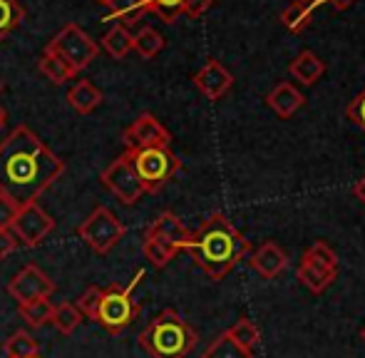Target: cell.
I'll return each instance as SVG.
<instances>
[{"instance_id":"cell-1","label":"cell","mask_w":365,"mask_h":358,"mask_svg":"<svg viewBox=\"0 0 365 358\" xmlns=\"http://www.w3.org/2000/svg\"><path fill=\"white\" fill-rule=\"evenodd\" d=\"M63 175L65 162L30 127L18 125L0 140V194L20 207L35 204Z\"/></svg>"},{"instance_id":"cell-2","label":"cell","mask_w":365,"mask_h":358,"mask_svg":"<svg viewBox=\"0 0 365 358\" xmlns=\"http://www.w3.org/2000/svg\"><path fill=\"white\" fill-rule=\"evenodd\" d=\"M249 249L251 247L244 234L221 212H214L209 219H204L202 227L184 244V252H189L194 264L212 281H221L226 274H231V269L249 254Z\"/></svg>"},{"instance_id":"cell-3","label":"cell","mask_w":365,"mask_h":358,"mask_svg":"<svg viewBox=\"0 0 365 358\" xmlns=\"http://www.w3.org/2000/svg\"><path fill=\"white\" fill-rule=\"evenodd\" d=\"M137 341L152 358H187L197 349L199 334L174 309H164L149 321Z\"/></svg>"},{"instance_id":"cell-4","label":"cell","mask_w":365,"mask_h":358,"mask_svg":"<svg viewBox=\"0 0 365 358\" xmlns=\"http://www.w3.org/2000/svg\"><path fill=\"white\" fill-rule=\"evenodd\" d=\"M142 279H145V269H137L135 276L127 284H110L107 289H102L97 324L105 326L112 336L122 334L140 316L142 309H140V301L135 299V291L142 284Z\"/></svg>"},{"instance_id":"cell-5","label":"cell","mask_w":365,"mask_h":358,"mask_svg":"<svg viewBox=\"0 0 365 358\" xmlns=\"http://www.w3.org/2000/svg\"><path fill=\"white\" fill-rule=\"evenodd\" d=\"M130 160L135 165V172L140 177L145 192H159L167 187L182 170V160L174 155L169 147H147V150H127Z\"/></svg>"},{"instance_id":"cell-6","label":"cell","mask_w":365,"mask_h":358,"mask_svg":"<svg viewBox=\"0 0 365 358\" xmlns=\"http://www.w3.org/2000/svg\"><path fill=\"white\" fill-rule=\"evenodd\" d=\"M75 234L97 254H107L122 242V237L127 234V227L122 224V219L117 217L112 209L107 207H95L82 224H77Z\"/></svg>"},{"instance_id":"cell-7","label":"cell","mask_w":365,"mask_h":358,"mask_svg":"<svg viewBox=\"0 0 365 358\" xmlns=\"http://www.w3.org/2000/svg\"><path fill=\"white\" fill-rule=\"evenodd\" d=\"M296 279L311 294H323L338 279V254L326 242H316L303 252Z\"/></svg>"},{"instance_id":"cell-8","label":"cell","mask_w":365,"mask_h":358,"mask_svg":"<svg viewBox=\"0 0 365 358\" xmlns=\"http://www.w3.org/2000/svg\"><path fill=\"white\" fill-rule=\"evenodd\" d=\"M45 50H50V53H55L58 58H63L75 73H82L87 65H92V60H95L97 53H100L95 40L75 23L65 25V28L50 40Z\"/></svg>"},{"instance_id":"cell-9","label":"cell","mask_w":365,"mask_h":358,"mask_svg":"<svg viewBox=\"0 0 365 358\" xmlns=\"http://www.w3.org/2000/svg\"><path fill=\"white\" fill-rule=\"evenodd\" d=\"M100 182L105 184L122 204H127V207L137 204L147 194L140 177H137V172H135V165H132V160H130V152H122L117 160H112L110 165L100 172Z\"/></svg>"},{"instance_id":"cell-10","label":"cell","mask_w":365,"mask_h":358,"mask_svg":"<svg viewBox=\"0 0 365 358\" xmlns=\"http://www.w3.org/2000/svg\"><path fill=\"white\" fill-rule=\"evenodd\" d=\"M53 229H55V219L38 202L23 204L18 209V214H15L13 224H10V232L15 234L18 244H23L28 249L40 247L53 234Z\"/></svg>"},{"instance_id":"cell-11","label":"cell","mask_w":365,"mask_h":358,"mask_svg":"<svg viewBox=\"0 0 365 358\" xmlns=\"http://www.w3.org/2000/svg\"><path fill=\"white\" fill-rule=\"evenodd\" d=\"M53 291H55V281L40 267H35V264L23 267L8 284V294L18 301V306L28 304V301H35V299H45V296H50Z\"/></svg>"},{"instance_id":"cell-12","label":"cell","mask_w":365,"mask_h":358,"mask_svg":"<svg viewBox=\"0 0 365 358\" xmlns=\"http://www.w3.org/2000/svg\"><path fill=\"white\" fill-rule=\"evenodd\" d=\"M122 140H125L127 150H147V147H169L172 135L152 112H142L125 130Z\"/></svg>"},{"instance_id":"cell-13","label":"cell","mask_w":365,"mask_h":358,"mask_svg":"<svg viewBox=\"0 0 365 358\" xmlns=\"http://www.w3.org/2000/svg\"><path fill=\"white\" fill-rule=\"evenodd\" d=\"M194 85H197V90L202 92L207 100L217 102L234 88V75H231L219 60H209V63L194 75Z\"/></svg>"},{"instance_id":"cell-14","label":"cell","mask_w":365,"mask_h":358,"mask_svg":"<svg viewBox=\"0 0 365 358\" xmlns=\"http://www.w3.org/2000/svg\"><path fill=\"white\" fill-rule=\"evenodd\" d=\"M249 267L259 276H264V279L271 281V279H276V276L284 274L286 267H289V254H286L276 242H264L254 254H251Z\"/></svg>"},{"instance_id":"cell-15","label":"cell","mask_w":365,"mask_h":358,"mask_svg":"<svg viewBox=\"0 0 365 358\" xmlns=\"http://www.w3.org/2000/svg\"><path fill=\"white\" fill-rule=\"evenodd\" d=\"M266 105L271 107V112H274L276 117H281V120H291V117L296 115L303 105H306V97H303V92L298 90L296 85L279 83L274 90L269 92V95H266Z\"/></svg>"},{"instance_id":"cell-16","label":"cell","mask_w":365,"mask_h":358,"mask_svg":"<svg viewBox=\"0 0 365 358\" xmlns=\"http://www.w3.org/2000/svg\"><path fill=\"white\" fill-rule=\"evenodd\" d=\"M147 234H154V237L164 239V242L177 244L182 252H184V244H187L189 237H192V232L184 227L182 219H179L174 212H162V214H159V217L147 227Z\"/></svg>"},{"instance_id":"cell-17","label":"cell","mask_w":365,"mask_h":358,"mask_svg":"<svg viewBox=\"0 0 365 358\" xmlns=\"http://www.w3.org/2000/svg\"><path fill=\"white\" fill-rule=\"evenodd\" d=\"M289 73L301 85H316L323 78V73H326V63L316 53H311V50H301L289 63Z\"/></svg>"},{"instance_id":"cell-18","label":"cell","mask_w":365,"mask_h":358,"mask_svg":"<svg viewBox=\"0 0 365 358\" xmlns=\"http://www.w3.org/2000/svg\"><path fill=\"white\" fill-rule=\"evenodd\" d=\"M102 100H105L102 90H97L90 80H77L68 92L70 107H73L75 112H80V115H90V112H95L97 107L102 105Z\"/></svg>"},{"instance_id":"cell-19","label":"cell","mask_w":365,"mask_h":358,"mask_svg":"<svg viewBox=\"0 0 365 358\" xmlns=\"http://www.w3.org/2000/svg\"><path fill=\"white\" fill-rule=\"evenodd\" d=\"M142 252H145V259L152 264L154 269H164L174 257H177L182 249L172 242H164V239L154 237V234L145 232V242H142Z\"/></svg>"},{"instance_id":"cell-20","label":"cell","mask_w":365,"mask_h":358,"mask_svg":"<svg viewBox=\"0 0 365 358\" xmlns=\"http://www.w3.org/2000/svg\"><path fill=\"white\" fill-rule=\"evenodd\" d=\"M110 15L107 20L115 25H125V28H132L142 20V15L147 13L145 0H110Z\"/></svg>"},{"instance_id":"cell-21","label":"cell","mask_w":365,"mask_h":358,"mask_svg":"<svg viewBox=\"0 0 365 358\" xmlns=\"http://www.w3.org/2000/svg\"><path fill=\"white\" fill-rule=\"evenodd\" d=\"M53 311H55V304L50 301V296L28 301V304L18 306V314L23 316V321L30 326V329H43L45 324H50V319H53Z\"/></svg>"},{"instance_id":"cell-22","label":"cell","mask_w":365,"mask_h":358,"mask_svg":"<svg viewBox=\"0 0 365 358\" xmlns=\"http://www.w3.org/2000/svg\"><path fill=\"white\" fill-rule=\"evenodd\" d=\"M38 70L45 75V78L50 80L53 85H63V83H68V80H73L75 78V70L70 68L68 63H65L63 58H58L55 53H50V50H45L43 55H40V60H38Z\"/></svg>"},{"instance_id":"cell-23","label":"cell","mask_w":365,"mask_h":358,"mask_svg":"<svg viewBox=\"0 0 365 358\" xmlns=\"http://www.w3.org/2000/svg\"><path fill=\"white\" fill-rule=\"evenodd\" d=\"M226 334H229V339L234 341L239 349H244L246 354H254L256 346H259V341H261L259 326H256L251 319H246V316H241L231 329H226Z\"/></svg>"},{"instance_id":"cell-24","label":"cell","mask_w":365,"mask_h":358,"mask_svg":"<svg viewBox=\"0 0 365 358\" xmlns=\"http://www.w3.org/2000/svg\"><path fill=\"white\" fill-rule=\"evenodd\" d=\"M132 38H135V35L130 33V28H125V25H112L105 38H102V48L115 60H125L127 55L132 53Z\"/></svg>"},{"instance_id":"cell-25","label":"cell","mask_w":365,"mask_h":358,"mask_svg":"<svg viewBox=\"0 0 365 358\" xmlns=\"http://www.w3.org/2000/svg\"><path fill=\"white\" fill-rule=\"evenodd\" d=\"M3 351L8 358H33V356H40V346L35 341V336L30 331H15L10 334V339H5L3 344Z\"/></svg>"},{"instance_id":"cell-26","label":"cell","mask_w":365,"mask_h":358,"mask_svg":"<svg viewBox=\"0 0 365 358\" xmlns=\"http://www.w3.org/2000/svg\"><path fill=\"white\" fill-rule=\"evenodd\" d=\"M132 50H135L142 60H152L164 50V38L154 28H142L140 33L132 38Z\"/></svg>"},{"instance_id":"cell-27","label":"cell","mask_w":365,"mask_h":358,"mask_svg":"<svg viewBox=\"0 0 365 358\" xmlns=\"http://www.w3.org/2000/svg\"><path fill=\"white\" fill-rule=\"evenodd\" d=\"M25 20V10L18 0H0V43Z\"/></svg>"},{"instance_id":"cell-28","label":"cell","mask_w":365,"mask_h":358,"mask_svg":"<svg viewBox=\"0 0 365 358\" xmlns=\"http://www.w3.org/2000/svg\"><path fill=\"white\" fill-rule=\"evenodd\" d=\"M202 358H254V354H246L244 349H239V346L229 339V334L224 331L217 339H212V344L204 349Z\"/></svg>"},{"instance_id":"cell-29","label":"cell","mask_w":365,"mask_h":358,"mask_svg":"<svg viewBox=\"0 0 365 358\" xmlns=\"http://www.w3.org/2000/svg\"><path fill=\"white\" fill-rule=\"evenodd\" d=\"M313 20V8H308V5L303 3H293L289 8L281 13V23H284L286 30H291V33H301V30H306L308 25H311Z\"/></svg>"},{"instance_id":"cell-30","label":"cell","mask_w":365,"mask_h":358,"mask_svg":"<svg viewBox=\"0 0 365 358\" xmlns=\"http://www.w3.org/2000/svg\"><path fill=\"white\" fill-rule=\"evenodd\" d=\"M80 321H82V314L75 309V304H58L53 311L50 324H53L63 336H70L77 326H80Z\"/></svg>"},{"instance_id":"cell-31","label":"cell","mask_w":365,"mask_h":358,"mask_svg":"<svg viewBox=\"0 0 365 358\" xmlns=\"http://www.w3.org/2000/svg\"><path fill=\"white\" fill-rule=\"evenodd\" d=\"M147 13H154L164 20L167 25L177 23L184 15V0H145Z\"/></svg>"},{"instance_id":"cell-32","label":"cell","mask_w":365,"mask_h":358,"mask_svg":"<svg viewBox=\"0 0 365 358\" xmlns=\"http://www.w3.org/2000/svg\"><path fill=\"white\" fill-rule=\"evenodd\" d=\"M100 301H102V289L100 286H87L75 301V309L80 311L85 319L97 321V311H100Z\"/></svg>"},{"instance_id":"cell-33","label":"cell","mask_w":365,"mask_h":358,"mask_svg":"<svg viewBox=\"0 0 365 358\" xmlns=\"http://www.w3.org/2000/svg\"><path fill=\"white\" fill-rule=\"evenodd\" d=\"M346 117L353 122V125H358L361 130L365 132V88L358 92L356 97H353L351 102H348L346 107Z\"/></svg>"},{"instance_id":"cell-34","label":"cell","mask_w":365,"mask_h":358,"mask_svg":"<svg viewBox=\"0 0 365 358\" xmlns=\"http://www.w3.org/2000/svg\"><path fill=\"white\" fill-rule=\"evenodd\" d=\"M18 209H20V204H15L13 199L5 197V194H0V229H10Z\"/></svg>"},{"instance_id":"cell-35","label":"cell","mask_w":365,"mask_h":358,"mask_svg":"<svg viewBox=\"0 0 365 358\" xmlns=\"http://www.w3.org/2000/svg\"><path fill=\"white\" fill-rule=\"evenodd\" d=\"M212 5H214V0H184V15H189V18H202Z\"/></svg>"},{"instance_id":"cell-36","label":"cell","mask_w":365,"mask_h":358,"mask_svg":"<svg viewBox=\"0 0 365 358\" xmlns=\"http://www.w3.org/2000/svg\"><path fill=\"white\" fill-rule=\"evenodd\" d=\"M18 239H15V234L10 232V229H0V259L10 257V254L18 249Z\"/></svg>"},{"instance_id":"cell-37","label":"cell","mask_w":365,"mask_h":358,"mask_svg":"<svg viewBox=\"0 0 365 358\" xmlns=\"http://www.w3.org/2000/svg\"><path fill=\"white\" fill-rule=\"evenodd\" d=\"M353 194H356V199H361V204L365 207V175L353 184Z\"/></svg>"},{"instance_id":"cell-38","label":"cell","mask_w":365,"mask_h":358,"mask_svg":"<svg viewBox=\"0 0 365 358\" xmlns=\"http://www.w3.org/2000/svg\"><path fill=\"white\" fill-rule=\"evenodd\" d=\"M321 3H331V5H336L338 10H343V8H348V5L356 3V0H321Z\"/></svg>"},{"instance_id":"cell-39","label":"cell","mask_w":365,"mask_h":358,"mask_svg":"<svg viewBox=\"0 0 365 358\" xmlns=\"http://www.w3.org/2000/svg\"><path fill=\"white\" fill-rule=\"evenodd\" d=\"M293 3H303V5H308V8H316L321 0H293Z\"/></svg>"},{"instance_id":"cell-40","label":"cell","mask_w":365,"mask_h":358,"mask_svg":"<svg viewBox=\"0 0 365 358\" xmlns=\"http://www.w3.org/2000/svg\"><path fill=\"white\" fill-rule=\"evenodd\" d=\"M3 125H5V110L0 107V130H3Z\"/></svg>"},{"instance_id":"cell-41","label":"cell","mask_w":365,"mask_h":358,"mask_svg":"<svg viewBox=\"0 0 365 358\" xmlns=\"http://www.w3.org/2000/svg\"><path fill=\"white\" fill-rule=\"evenodd\" d=\"M361 339H363V344H365V326L361 329Z\"/></svg>"},{"instance_id":"cell-42","label":"cell","mask_w":365,"mask_h":358,"mask_svg":"<svg viewBox=\"0 0 365 358\" xmlns=\"http://www.w3.org/2000/svg\"><path fill=\"white\" fill-rule=\"evenodd\" d=\"M97 3H102V5H110V0H97Z\"/></svg>"},{"instance_id":"cell-43","label":"cell","mask_w":365,"mask_h":358,"mask_svg":"<svg viewBox=\"0 0 365 358\" xmlns=\"http://www.w3.org/2000/svg\"><path fill=\"white\" fill-rule=\"evenodd\" d=\"M0 95H3V80H0Z\"/></svg>"},{"instance_id":"cell-44","label":"cell","mask_w":365,"mask_h":358,"mask_svg":"<svg viewBox=\"0 0 365 358\" xmlns=\"http://www.w3.org/2000/svg\"><path fill=\"white\" fill-rule=\"evenodd\" d=\"M33 358H43V356H33Z\"/></svg>"}]
</instances>
